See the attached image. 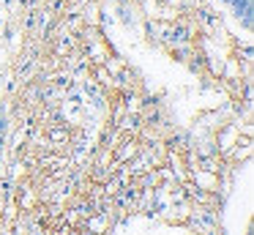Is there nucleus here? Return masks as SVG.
Masks as SVG:
<instances>
[{
    "instance_id": "1",
    "label": "nucleus",
    "mask_w": 254,
    "mask_h": 235,
    "mask_svg": "<svg viewBox=\"0 0 254 235\" xmlns=\"http://www.w3.org/2000/svg\"><path fill=\"white\" fill-rule=\"evenodd\" d=\"M3 235H8V233H3Z\"/></svg>"
}]
</instances>
